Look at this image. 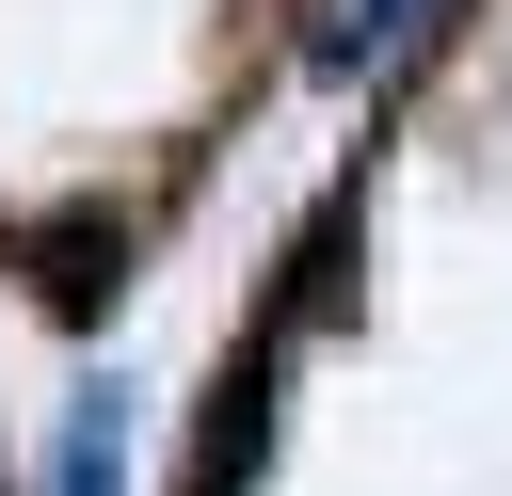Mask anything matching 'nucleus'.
<instances>
[{"instance_id": "obj_3", "label": "nucleus", "mask_w": 512, "mask_h": 496, "mask_svg": "<svg viewBox=\"0 0 512 496\" xmlns=\"http://www.w3.org/2000/svg\"><path fill=\"white\" fill-rule=\"evenodd\" d=\"M64 496H112V416L80 400V432H64Z\"/></svg>"}, {"instance_id": "obj_1", "label": "nucleus", "mask_w": 512, "mask_h": 496, "mask_svg": "<svg viewBox=\"0 0 512 496\" xmlns=\"http://www.w3.org/2000/svg\"><path fill=\"white\" fill-rule=\"evenodd\" d=\"M256 448H272V368H224L208 448H192V496H240V480H256Z\"/></svg>"}, {"instance_id": "obj_2", "label": "nucleus", "mask_w": 512, "mask_h": 496, "mask_svg": "<svg viewBox=\"0 0 512 496\" xmlns=\"http://www.w3.org/2000/svg\"><path fill=\"white\" fill-rule=\"evenodd\" d=\"M400 16H416V0H352V32H320V64H368V48H400Z\"/></svg>"}]
</instances>
